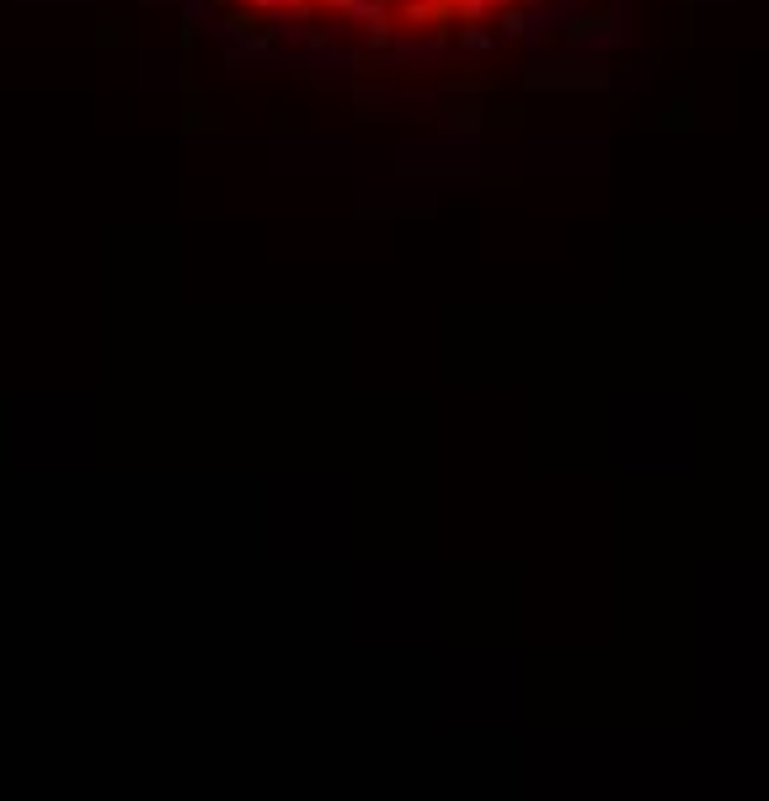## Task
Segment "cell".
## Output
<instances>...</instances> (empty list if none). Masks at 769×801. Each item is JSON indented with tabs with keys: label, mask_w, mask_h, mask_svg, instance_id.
<instances>
[{
	"label": "cell",
	"mask_w": 769,
	"mask_h": 801,
	"mask_svg": "<svg viewBox=\"0 0 769 801\" xmlns=\"http://www.w3.org/2000/svg\"><path fill=\"white\" fill-rule=\"evenodd\" d=\"M241 28H289L370 43H444L529 22L551 0H215Z\"/></svg>",
	"instance_id": "1"
}]
</instances>
